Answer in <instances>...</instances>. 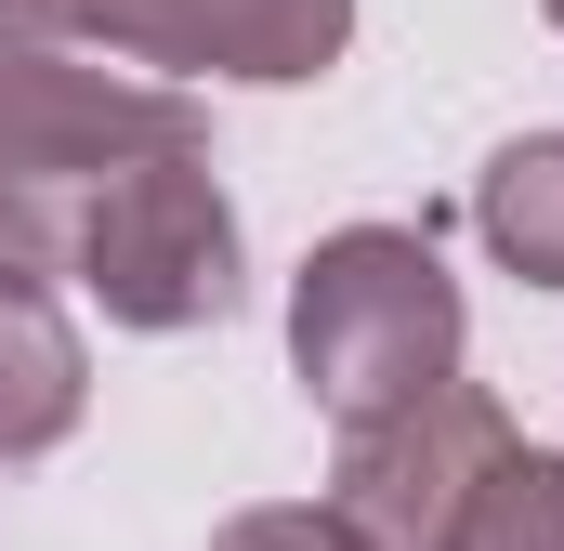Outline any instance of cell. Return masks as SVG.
<instances>
[{"label":"cell","instance_id":"7a4b0ae2","mask_svg":"<svg viewBox=\"0 0 564 551\" xmlns=\"http://www.w3.org/2000/svg\"><path fill=\"white\" fill-rule=\"evenodd\" d=\"M459 355H473V302H459L446 250H433V224H341V237L302 250V276H289V368H302V395L341 433L446 395Z\"/></svg>","mask_w":564,"mask_h":551},{"label":"cell","instance_id":"9c48e42d","mask_svg":"<svg viewBox=\"0 0 564 551\" xmlns=\"http://www.w3.org/2000/svg\"><path fill=\"white\" fill-rule=\"evenodd\" d=\"M210 551H368V539H355L328 499H263V512H224Z\"/></svg>","mask_w":564,"mask_h":551},{"label":"cell","instance_id":"6da1fadb","mask_svg":"<svg viewBox=\"0 0 564 551\" xmlns=\"http://www.w3.org/2000/svg\"><path fill=\"white\" fill-rule=\"evenodd\" d=\"M171 144H210L197 132V93L79 66V53H40V40H0V276L53 289L79 263L93 197L132 158H171Z\"/></svg>","mask_w":564,"mask_h":551},{"label":"cell","instance_id":"3957f363","mask_svg":"<svg viewBox=\"0 0 564 551\" xmlns=\"http://www.w3.org/2000/svg\"><path fill=\"white\" fill-rule=\"evenodd\" d=\"M66 289H79L106 328H144V342L224 328V315H237V289H250V250H237V197H224L210 144L132 158V171L93 197Z\"/></svg>","mask_w":564,"mask_h":551},{"label":"cell","instance_id":"30bf717a","mask_svg":"<svg viewBox=\"0 0 564 551\" xmlns=\"http://www.w3.org/2000/svg\"><path fill=\"white\" fill-rule=\"evenodd\" d=\"M93 26V0H0V40H40V53H66Z\"/></svg>","mask_w":564,"mask_h":551},{"label":"cell","instance_id":"277c9868","mask_svg":"<svg viewBox=\"0 0 564 551\" xmlns=\"http://www.w3.org/2000/svg\"><path fill=\"white\" fill-rule=\"evenodd\" d=\"M512 446H525V433H512V408H499L486 381H446V395H421V408L341 433V460H328V512H341L368 551H446L459 499H473Z\"/></svg>","mask_w":564,"mask_h":551},{"label":"cell","instance_id":"52a82bcc","mask_svg":"<svg viewBox=\"0 0 564 551\" xmlns=\"http://www.w3.org/2000/svg\"><path fill=\"white\" fill-rule=\"evenodd\" d=\"M473 237L499 250V276L564 289V132H525L473 171Z\"/></svg>","mask_w":564,"mask_h":551},{"label":"cell","instance_id":"8fae6325","mask_svg":"<svg viewBox=\"0 0 564 551\" xmlns=\"http://www.w3.org/2000/svg\"><path fill=\"white\" fill-rule=\"evenodd\" d=\"M539 13H552V26H564V0H539Z\"/></svg>","mask_w":564,"mask_h":551},{"label":"cell","instance_id":"8992f818","mask_svg":"<svg viewBox=\"0 0 564 551\" xmlns=\"http://www.w3.org/2000/svg\"><path fill=\"white\" fill-rule=\"evenodd\" d=\"M93 408V355L40 276H0V460H53Z\"/></svg>","mask_w":564,"mask_h":551},{"label":"cell","instance_id":"ba28073f","mask_svg":"<svg viewBox=\"0 0 564 551\" xmlns=\"http://www.w3.org/2000/svg\"><path fill=\"white\" fill-rule=\"evenodd\" d=\"M446 551H564V446H512V460L459 499Z\"/></svg>","mask_w":564,"mask_h":551},{"label":"cell","instance_id":"5b68a950","mask_svg":"<svg viewBox=\"0 0 564 551\" xmlns=\"http://www.w3.org/2000/svg\"><path fill=\"white\" fill-rule=\"evenodd\" d=\"M93 40L119 66L184 79H250V93H302L355 53V0H93Z\"/></svg>","mask_w":564,"mask_h":551}]
</instances>
